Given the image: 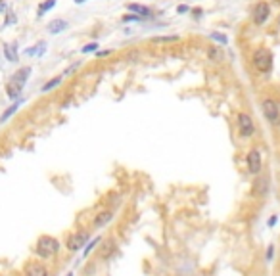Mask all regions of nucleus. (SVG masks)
<instances>
[{
	"label": "nucleus",
	"instance_id": "nucleus-28",
	"mask_svg": "<svg viewBox=\"0 0 280 276\" xmlns=\"http://www.w3.org/2000/svg\"><path fill=\"white\" fill-rule=\"evenodd\" d=\"M188 10H190V8H188V6H184V4L177 8V12H179V13H184V12H188Z\"/></svg>",
	"mask_w": 280,
	"mask_h": 276
},
{
	"label": "nucleus",
	"instance_id": "nucleus-15",
	"mask_svg": "<svg viewBox=\"0 0 280 276\" xmlns=\"http://www.w3.org/2000/svg\"><path fill=\"white\" fill-rule=\"evenodd\" d=\"M65 27H67V21H65V19H54V21H50L48 23V31L52 33V35H58V33H61Z\"/></svg>",
	"mask_w": 280,
	"mask_h": 276
},
{
	"label": "nucleus",
	"instance_id": "nucleus-1",
	"mask_svg": "<svg viewBox=\"0 0 280 276\" xmlns=\"http://www.w3.org/2000/svg\"><path fill=\"white\" fill-rule=\"evenodd\" d=\"M61 250V242L50 234H42L38 236L37 244H35V255L40 259H52L56 257Z\"/></svg>",
	"mask_w": 280,
	"mask_h": 276
},
{
	"label": "nucleus",
	"instance_id": "nucleus-9",
	"mask_svg": "<svg viewBox=\"0 0 280 276\" xmlns=\"http://www.w3.org/2000/svg\"><path fill=\"white\" fill-rule=\"evenodd\" d=\"M115 251H117V242H115V238L102 240V244H100V257L102 259H111Z\"/></svg>",
	"mask_w": 280,
	"mask_h": 276
},
{
	"label": "nucleus",
	"instance_id": "nucleus-26",
	"mask_svg": "<svg viewBox=\"0 0 280 276\" xmlns=\"http://www.w3.org/2000/svg\"><path fill=\"white\" fill-rule=\"evenodd\" d=\"M98 50V42H88L85 44V48H83V54H88V52H96Z\"/></svg>",
	"mask_w": 280,
	"mask_h": 276
},
{
	"label": "nucleus",
	"instance_id": "nucleus-4",
	"mask_svg": "<svg viewBox=\"0 0 280 276\" xmlns=\"http://www.w3.org/2000/svg\"><path fill=\"white\" fill-rule=\"evenodd\" d=\"M261 108H263V115H265V119H267L271 125H279L280 121V106L277 100H273V98H265V100L261 102Z\"/></svg>",
	"mask_w": 280,
	"mask_h": 276
},
{
	"label": "nucleus",
	"instance_id": "nucleus-20",
	"mask_svg": "<svg viewBox=\"0 0 280 276\" xmlns=\"http://www.w3.org/2000/svg\"><path fill=\"white\" fill-rule=\"evenodd\" d=\"M56 6V0H46V2H42L40 4V8H38V15H44L46 10H52Z\"/></svg>",
	"mask_w": 280,
	"mask_h": 276
},
{
	"label": "nucleus",
	"instance_id": "nucleus-7",
	"mask_svg": "<svg viewBox=\"0 0 280 276\" xmlns=\"http://www.w3.org/2000/svg\"><path fill=\"white\" fill-rule=\"evenodd\" d=\"M113 209H102L100 213L94 215V219H92V230H100V228H104V226H108L113 221Z\"/></svg>",
	"mask_w": 280,
	"mask_h": 276
},
{
	"label": "nucleus",
	"instance_id": "nucleus-8",
	"mask_svg": "<svg viewBox=\"0 0 280 276\" xmlns=\"http://www.w3.org/2000/svg\"><path fill=\"white\" fill-rule=\"evenodd\" d=\"M271 15V8H269L267 2H259L256 8H254V13H252V19L256 25H263Z\"/></svg>",
	"mask_w": 280,
	"mask_h": 276
},
{
	"label": "nucleus",
	"instance_id": "nucleus-32",
	"mask_svg": "<svg viewBox=\"0 0 280 276\" xmlns=\"http://www.w3.org/2000/svg\"><path fill=\"white\" fill-rule=\"evenodd\" d=\"M277 2H280V0H277Z\"/></svg>",
	"mask_w": 280,
	"mask_h": 276
},
{
	"label": "nucleus",
	"instance_id": "nucleus-30",
	"mask_svg": "<svg viewBox=\"0 0 280 276\" xmlns=\"http://www.w3.org/2000/svg\"><path fill=\"white\" fill-rule=\"evenodd\" d=\"M75 2H77V4H83V2H85V0H75Z\"/></svg>",
	"mask_w": 280,
	"mask_h": 276
},
{
	"label": "nucleus",
	"instance_id": "nucleus-19",
	"mask_svg": "<svg viewBox=\"0 0 280 276\" xmlns=\"http://www.w3.org/2000/svg\"><path fill=\"white\" fill-rule=\"evenodd\" d=\"M17 46H13V44H6L4 46V54H6V58L10 60V62H17V52H15Z\"/></svg>",
	"mask_w": 280,
	"mask_h": 276
},
{
	"label": "nucleus",
	"instance_id": "nucleus-13",
	"mask_svg": "<svg viewBox=\"0 0 280 276\" xmlns=\"http://www.w3.org/2000/svg\"><path fill=\"white\" fill-rule=\"evenodd\" d=\"M102 236H96V238H90L88 240V244H86L85 248H83V257H88L92 251L96 250V248H100V244H102Z\"/></svg>",
	"mask_w": 280,
	"mask_h": 276
},
{
	"label": "nucleus",
	"instance_id": "nucleus-18",
	"mask_svg": "<svg viewBox=\"0 0 280 276\" xmlns=\"http://www.w3.org/2000/svg\"><path fill=\"white\" fill-rule=\"evenodd\" d=\"M61 81H63V77H54L52 81H48V83H44V85H42V88H40V92H50L52 88L60 87Z\"/></svg>",
	"mask_w": 280,
	"mask_h": 276
},
{
	"label": "nucleus",
	"instance_id": "nucleus-22",
	"mask_svg": "<svg viewBox=\"0 0 280 276\" xmlns=\"http://www.w3.org/2000/svg\"><path fill=\"white\" fill-rule=\"evenodd\" d=\"M211 38H213V40H217V42H219V44H223V46L229 42L227 35H221V33H211Z\"/></svg>",
	"mask_w": 280,
	"mask_h": 276
},
{
	"label": "nucleus",
	"instance_id": "nucleus-10",
	"mask_svg": "<svg viewBox=\"0 0 280 276\" xmlns=\"http://www.w3.org/2000/svg\"><path fill=\"white\" fill-rule=\"evenodd\" d=\"M23 276H48V269L44 263H38V261H33L25 267Z\"/></svg>",
	"mask_w": 280,
	"mask_h": 276
},
{
	"label": "nucleus",
	"instance_id": "nucleus-23",
	"mask_svg": "<svg viewBox=\"0 0 280 276\" xmlns=\"http://www.w3.org/2000/svg\"><path fill=\"white\" fill-rule=\"evenodd\" d=\"M154 42H175V40H179L177 35H171V37H154L152 38Z\"/></svg>",
	"mask_w": 280,
	"mask_h": 276
},
{
	"label": "nucleus",
	"instance_id": "nucleus-5",
	"mask_svg": "<svg viewBox=\"0 0 280 276\" xmlns=\"http://www.w3.org/2000/svg\"><path fill=\"white\" fill-rule=\"evenodd\" d=\"M246 167H248V173L252 176H257L263 169V159H261V151L254 148V150L248 151L246 155Z\"/></svg>",
	"mask_w": 280,
	"mask_h": 276
},
{
	"label": "nucleus",
	"instance_id": "nucleus-31",
	"mask_svg": "<svg viewBox=\"0 0 280 276\" xmlns=\"http://www.w3.org/2000/svg\"><path fill=\"white\" fill-rule=\"evenodd\" d=\"M67 276H75V275H73V273H69V275H67Z\"/></svg>",
	"mask_w": 280,
	"mask_h": 276
},
{
	"label": "nucleus",
	"instance_id": "nucleus-24",
	"mask_svg": "<svg viewBox=\"0 0 280 276\" xmlns=\"http://www.w3.org/2000/svg\"><path fill=\"white\" fill-rule=\"evenodd\" d=\"M273 259H275V246L271 244V246L267 248V251H265V261H267V263H271Z\"/></svg>",
	"mask_w": 280,
	"mask_h": 276
},
{
	"label": "nucleus",
	"instance_id": "nucleus-3",
	"mask_svg": "<svg viewBox=\"0 0 280 276\" xmlns=\"http://www.w3.org/2000/svg\"><path fill=\"white\" fill-rule=\"evenodd\" d=\"M88 240H90V232L88 230H77V232L69 234L65 238V250L75 253V251L83 250L86 244H88Z\"/></svg>",
	"mask_w": 280,
	"mask_h": 276
},
{
	"label": "nucleus",
	"instance_id": "nucleus-12",
	"mask_svg": "<svg viewBox=\"0 0 280 276\" xmlns=\"http://www.w3.org/2000/svg\"><path fill=\"white\" fill-rule=\"evenodd\" d=\"M31 75V67H21L15 75H13V85H17V87H23L25 81H27V77Z\"/></svg>",
	"mask_w": 280,
	"mask_h": 276
},
{
	"label": "nucleus",
	"instance_id": "nucleus-14",
	"mask_svg": "<svg viewBox=\"0 0 280 276\" xmlns=\"http://www.w3.org/2000/svg\"><path fill=\"white\" fill-rule=\"evenodd\" d=\"M127 8H129L131 12L136 13V15H140V17H144V19L152 15V12H150V8H146V6H142V4H129Z\"/></svg>",
	"mask_w": 280,
	"mask_h": 276
},
{
	"label": "nucleus",
	"instance_id": "nucleus-21",
	"mask_svg": "<svg viewBox=\"0 0 280 276\" xmlns=\"http://www.w3.org/2000/svg\"><path fill=\"white\" fill-rule=\"evenodd\" d=\"M42 50H44V42H38L35 48H29V50H25V54H27V56H37V54H40Z\"/></svg>",
	"mask_w": 280,
	"mask_h": 276
},
{
	"label": "nucleus",
	"instance_id": "nucleus-2",
	"mask_svg": "<svg viewBox=\"0 0 280 276\" xmlns=\"http://www.w3.org/2000/svg\"><path fill=\"white\" fill-rule=\"evenodd\" d=\"M252 63L259 73H269L273 69V56L267 48H257L254 52V58H252Z\"/></svg>",
	"mask_w": 280,
	"mask_h": 276
},
{
	"label": "nucleus",
	"instance_id": "nucleus-25",
	"mask_svg": "<svg viewBox=\"0 0 280 276\" xmlns=\"http://www.w3.org/2000/svg\"><path fill=\"white\" fill-rule=\"evenodd\" d=\"M79 67H81V62H75L73 65H69V67H67V69H65V71H63V75H61V77L71 75V73H73V71H77V69H79Z\"/></svg>",
	"mask_w": 280,
	"mask_h": 276
},
{
	"label": "nucleus",
	"instance_id": "nucleus-29",
	"mask_svg": "<svg viewBox=\"0 0 280 276\" xmlns=\"http://www.w3.org/2000/svg\"><path fill=\"white\" fill-rule=\"evenodd\" d=\"M110 54V50H102V52H98V56H108Z\"/></svg>",
	"mask_w": 280,
	"mask_h": 276
},
{
	"label": "nucleus",
	"instance_id": "nucleus-11",
	"mask_svg": "<svg viewBox=\"0 0 280 276\" xmlns=\"http://www.w3.org/2000/svg\"><path fill=\"white\" fill-rule=\"evenodd\" d=\"M267 192H269V178H267V176H263V178H257L256 184H254V194L263 198V196H267Z\"/></svg>",
	"mask_w": 280,
	"mask_h": 276
},
{
	"label": "nucleus",
	"instance_id": "nucleus-6",
	"mask_svg": "<svg viewBox=\"0 0 280 276\" xmlns=\"http://www.w3.org/2000/svg\"><path fill=\"white\" fill-rule=\"evenodd\" d=\"M238 131L242 138H252L256 133V123L252 119V115H248L246 112L238 113Z\"/></svg>",
	"mask_w": 280,
	"mask_h": 276
},
{
	"label": "nucleus",
	"instance_id": "nucleus-17",
	"mask_svg": "<svg viewBox=\"0 0 280 276\" xmlns=\"http://www.w3.org/2000/svg\"><path fill=\"white\" fill-rule=\"evenodd\" d=\"M19 106H21V100L13 102L12 106H10V108H8V110H6V112H4V113H2V115H0V123H4V121H8V119H10V117H12L13 113L17 112V110H19Z\"/></svg>",
	"mask_w": 280,
	"mask_h": 276
},
{
	"label": "nucleus",
	"instance_id": "nucleus-16",
	"mask_svg": "<svg viewBox=\"0 0 280 276\" xmlns=\"http://www.w3.org/2000/svg\"><path fill=\"white\" fill-rule=\"evenodd\" d=\"M207 56H209V60L211 62H215V63H219L223 62V50H221L219 46H209V50H207Z\"/></svg>",
	"mask_w": 280,
	"mask_h": 276
},
{
	"label": "nucleus",
	"instance_id": "nucleus-27",
	"mask_svg": "<svg viewBox=\"0 0 280 276\" xmlns=\"http://www.w3.org/2000/svg\"><path fill=\"white\" fill-rule=\"evenodd\" d=\"M277 221H279V217H277V215H273V217H271V219L267 221V226H271V228H273V226L277 225Z\"/></svg>",
	"mask_w": 280,
	"mask_h": 276
}]
</instances>
